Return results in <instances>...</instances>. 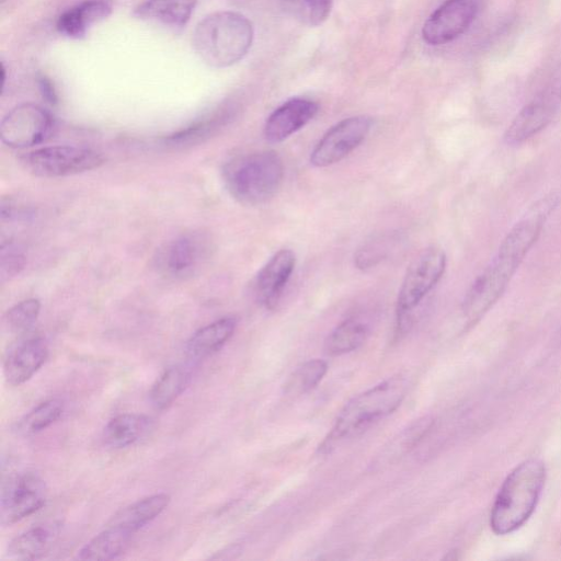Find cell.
<instances>
[{"mask_svg": "<svg viewBox=\"0 0 561 561\" xmlns=\"http://www.w3.org/2000/svg\"><path fill=\"white\" fill-rule=\"evenodd\" d=\"M41 312L38 299L30 298L11 307L4 314V323L11 332H22L31 328Z\"/></svg>", "mask_w": 561, "mask_h": 561, "instance_id": "30", "label": "cell"}, {"mask_svg": "<svg viewBox=\"0 0 561 561\" xmlns=\"http://www.w3.org/2000/svg\"><path fill=\"white\" fill-rule=\"evenodd\" d=\"M433 425L430 416L415 420L407 428L398 434L378 457V465L391 462L414 448Z\"/></svg>", "mask_w": 561, "mask_h": 561, "instance_id": "26", "label": "cell"}, {"mask_svg": "<svg viewBox=\"0 0 561 561\" xmlns=\"http://www.w3.org/2000/svg\"><path fill=\"white\" fill-rule=\"evenodd\" d=\"M64 412V402L49 399L31 410L16 424L15 431L21 436H32L55 423Z\"/></svg>", "mask_w": 561, "mask_h": 561, "instance_id": "27", "label": "cell"}, {"mask_svg": "<svg viewBox=\"0 0 561 561\" xmlns=\"http://www.w3.org/2000/svg\"><path fill=\"white\" fill-rule=\"evenodd\" d=\"M169 503L170 496L165 493L147 496L118 511L108 525L119 526L136 534L160 515Z\"/></svg>", "mask_w": 561, "mask_h": 561, "instance_id": "22", "label": "cell"}, {"mask_svg": "<svg viewBox=\"0 0 561 561\" xmlns=\"http://www.w3.org/2000/svg\"><path fill=\"white\" fill-rule=\"evenodd\" d=\"M54 118L44 107L24 103L12 108L1 121V141L11 148H28L48 139Z\"/></svg>", "mask_w": 561, "mask_h": 561, "instance_id": "9", "label": "cell"}, {"mask_svg": "<svg viewBox=\"0 0 561 561\" xmlns=\"http://www.w3.org/2000/svg\"><path fill=\"white\" fill-rule=\"evenodd\" d=\"M253 36V25L243 14L218 11L205 16L196 25L193 47L206 65L226 68L248 54Z\"/></svg>", "mask_w": 561, "mask_h": 561, "instance_id": "3", "label": "cell"}, {"mask_svg": "<svg viewBox=\"0 0 561 561\" xmlns=\"http://www.w3.org/2000/svg\"><path fill=\"white\" fill-rule=\"evenodd\" d=\"M48 345L43 337H30L18 343L8 354L3 373L8 383L26 382L46 362Z\"/></svg>", "mask_w": 561, "mask_h": 561, "instance_id": "16", "label": "cell"}, {"mask_svg": "<svg viewBox=\"0 0 561 561\" xmlns=\"http://www.w3.org/2000/svg\"><path fill=\"white\" fill-rule=\"evenodd\" d=\"M561 104V83L546 88L529 101L508 125L504 140L519 145L540 133L549 125Z\"/></svg>", "mask_w": 561, "mask_h": 561, "instance_id": "12", "label": "cell"}, {"mask_svg": "<svg viewBox=\"0 0 561 561\" xmlns=\"http://www.w3.org/2000/svg\"><path fill=\"white\" fill-rule=\"evenodd\" d=\"M293 13L309 26L322 24L330 15L333 0H286Z\"/></svg>", "mask_w": 561, "mask_h": 561, "instance_id": "31", "label": "cell"}, {"mask_svg": "<svg viewBox=\"0 0 561 561\" xmlns=\"http://www.w3.org/2000/svg\"><path fill=\"white\" fill-rule=\"evenodd\" d=\"M134 533L115 525H108L88 541L77 554L79 560H113L129 547Z\"/></svg>", "mask_w": 561, "mask_h": 561, "instance_id": "20", "label": "cell"}, {"mask_svg": "<svg viewBox=\"0 0 561 561\" xmlns=\"http://www.w3.org/2000/svg\"><path fill=\"white\" fill-rule=\"evenodd\" d=\"M4 1H7V0H1V2H4Z\"/></svg>", "mask_w": 561, "mask_h": 561, "instance_id": "35", "label": "cell"}, {"mask_svg": "<svg viewBox=\"0 0 561 561\" xmlns=\"http://www.w3.org/2000/svg\"><path fill=\"white\" fill-rule=\"evenodd\" d=\"M477 13L476 0H445L424 22L423 41L430 45L453 42L470 27Z\"/></svg>", "mask_w": 561, "mask_h": 561, "instance_id": "13", "label": "cell"}, {"mask_svg": "<svg viewBox=\"0 0 561 561\" xmlns=\"http://www.w3.org/2000/svg\"><path fill=\"white\" fill-rule=\"evenodd\" d=\"M391 239L377 238L363 245L355 255V264L358 268L366 270L375 266L386 257Z\"/></svg>", "mask_w": 561, "mask_h": 561, "instance_id": "32", "label": "cell"}, {"mask_svg": "<svg viewBox=\"0 0 561 561\" xmlns=\"http://www.w3.org/2000/svg\"><path fill=\"white\" fill-rule=\"evenodd\" d=\"M547 478L545 462L535 457L516 465L504 479L490 512V527L497 536L519 529L533 515Z\"/></svg>", "mask_w": 561, "mask_h": 561, "instance_id": "2", "label": "cell"}, {"mask_svg": "<svg viewBox=\"0 0 561 561\" xmlns=\"http://www.w3.org/2000/svg\"><path fill=\"white\" fill-rule=\"evenodd\" d=\"M192 378L191 368L174 365L168 368L153 383L149 400L159 410L169 407L186 389Z\"/></svg>", "mask_w": 561, "mask_h": 561, "instance_id": "25", "label": "cell"}, {"mask_svg": "<svg viewBox=\"0 0 561 561\" xmlns=\"http://www.w3.org/2000/svg\"><path fill=\"white\" fill-rule=\"evenodd\" d=\"M152 427L144 414L125 413L112 419L103 430V443L111 448H124L141 439Z\"/></svg>", "mask_w": 561, "mask_h": 561, "instance_id": "21", "label": "cell"}, {"mask_svg": "<svg viewBox=\"0 0 561 561\" xmlns=\"http://www.w3.org/2000/svg\"><path fill=\"white\" fill-rule=\"evenodd\" d=\"M196 3L197 0H146L136 8L135 14L145 20L179 27L190 20Z\"/></svg>", "mask_w": 561, "mask_h": 561, "instance_id": "23", "label": "cell"}, {"mask_svg": "<svg viewBox=\"0 0 561 561\" xmlns=\"http://www.w3.org/2000/svg\"><path fill=\"white\" fill-rule=\"evenodd\" d=\"M211 251L213 242L206 232H184L158 250L154 265L163 276L183 279L196 274L206 264Z\"/></svg>", "mask_w": 561, "mask_h": 561, "instance_id": "8", "label": "cell"}, {"mask_svg": "<svg viewBox=\"0 0 561 561\" xmlns=\"http://www.w3.org/2000/svg\"><path fill=\"white\" fill-rule=\"evenodd\" d=\"M369 325L360 318H348L337 324L324 342L330 356H340L357 350L367 339Z\"/></svg>", "mask_w": 561, "mask_h": 561, "instance_id": "24", "label": "cell"}, {"mask_svg": "<svg viewBox=\"0 0 561 561\" xmlns=\"http://www.w3.org/2000/svg\"><path fill=\"white\" fill-rule=\"evenodd\" d=\"M545 213L537 211L516 222L502 240L496 254L470 285L461 310L468 327L474 325L501 298L511 279L536 243Z\"/></svg>", "mask_w": 561, "mask_h": 561, "instance_id": "1", "label": "cell"}, {"mask_svg": "<svg viewBox=\"0 0 561 561\" xmlns=\"http://www.w3.org/2000/svg\"><path fill=\"white\" fill-rule=\"evenodd\" d=\"M39 89L42 91L43 96L49 102V103H56L57 95L54 90V87L51 85L50 81H48L46 78H42L39 80Z\"/></svg>", "mask_w": 561, "mask_h": 561, "instance_id": "34", "label": "cell"}, {"mask_svg": "<svg viewBox=\"0 0 561 561\" xmlns=\"http://www.w3.org/2000/svg\"><path fill=\"white\" fill-rule=\"evenodd\" d=\"M237 320L220 318L197 330L186 342L185 351L192 359H202L220 350L233 335Z\"/></svg>", "mask_w": 561, "mask_h": 561, "instance_id": "19", "label": "cell"}, {"mask_svg": "<svg viewBox=\"0 0 561 561\" xmlns=\"http://www.w3.org/2000/svg\"><path fill=\"white\" fill-rule=\"evenodd\" d=\"M47 499L44 480L34 472L8 477L1 492L0 517L3 526L12 525L42 508Z\"/></svg>", "mask_w": 561, "mask_h": 561, "instance_id": "10", "label": "cell"}, {"mask_svg": "<svg viewBox=\"0 0 561 561\" xmlns=\"http://www.w3.org/2000/svg\"><path fill=\"white\" fill-rule=\"evenodd\" d=\"M319 105L312 100L294 98L278 106L266 119L264 136L277 144L301 129L318 113Z\"/></svg>", "mask_w": 561, "mask_h": 561, "instance_id": "14", "label": "cell"}, {"mask_svg": "<svg viewBox=\"0 0 561 561\" xmlns=\"http://www.w3.org/2000/svg\"><path fill=\"white\" fill-rule=\"evenodd\" d=\"M111 11L108 0H85L60 14L56 27L67 37L80 38L91 25L108 16Z\"/></svg>", "mask_w": 561, "mask_h": 561, "instance_id": "17", "label": "cell"}, {"mask_svg": "<svg viewBox=\"0 0 561 561\" xmlns=\"http://www.w3.org/2000/svg\"><path fill=\"white\" fill-rule=\"evenodd\" d=\"M328 371V364L322 359H310L299 366L286 381V394H304L312 390Z\"/></svg>", "mask_w": 561, "mask_h": 561, "instance_id": "28", "label": "cell"}, {"mask_svg": "<svg viewBox=\"0 0 561 561\" xmlns=\"http://www.w3.org/2000/svg\"><path fill=\"white\" fill-rule=\"evenodd\" d=\"M229 118V112H220L191 125L190 127L170 135L165 141L172 146H186L203 141L215 133Z\"/></svg>", "mask_w": 561, "mask_h": 561, "instance_id": "29", "label": "cell"}, {"mask_svg": "<svg viewBox=\"0 0 561 561\" xmlns=\"http://www.w3.org/2000/svg\"><path fill=\"white\" fill-rule=\"evenodd\" d=\"M407 389V379L397 375L353 397L339 413L319 449L330 451L343 439L392 413L404 399Z\"/></svg>", "mask_w": 561, "mask_h": 561, "instance_id": "4", "label": "cell"}, {"mask_svg": "<svg viewBox=\"0 0 561 561\" xmlns=\"http://www.w3.org/2000/svg\"><path fill=\"white\" fill-rule=\"evenodd\" d=\"M105 157L91 148L48 146L31 150L20 157L30 173L41 178H62L100 168Z\"/></svg>", "mask_w": 561, "mask_h": 561, "instance_id": "7", "label": "cell"}, {"mask_svg": "<svg viewBox=\"0 0 561 561\" xmlns=\"http://www.w3.org/2000/svg\"><path fill=\"white\" fill-rule=\"evenodd\" d=\"M58 536L55 523L34 526L14 537L8 545L7 554L12 560H35L49 551Z\"/></svg>", "mask_w": 561, "mask_h": 561, "instance_id": "18", "label": "cell"}, {"mask_svg": "<svg viewBox=\"0 0 561 561\" xmlns=\"http://www.w3.org/2000/svg\"><path fill=\"white\" fill-rule=\"evenodd\" d=\"M229 193L240 203L257 205L271 199L284 178V164L274 151L254 152L231 160L224 170Z\"/></svg>", "mask_w": 561, "mask_h": 561, "instance_id": "5", "label": "cell"}, {"mask_svg": "<svg viewBox=\"0 0 561 561\" xmlns=\"http://www.w3.org/2000/svg\"><path fill=\"white\" fill-rule=\"evenodd\" d=\"M25 265L24 253L13 244L1 245L0 278L7 282L16 276Z\"/></svg>", "mask_w": 561, "mask_h": 561, "instance_id": "33", "label": "cell"}, {"mask_svg": "<svg viewBox=\"0 0 561 561\" xmlns=\"http://www.w3.org/2000/svg\"><path fill=\"white\" fill-rule=\"evenodd\" d=\"M295 264V253L289 249H282L260 270L255 279V295L262 306L267 309L276 306Z\"/></svg>", "mask_w": 561, "mask_h": 561, "instance_id": "15", "label": "cell"}, {"mask_svg": "<svg viewBox=\"0 0 561 561\" xmlns=\"http://www.w3.org/2000/svg\"><path fill=\"white\" fill-rule=\"evenodd\" d=\"M446 265V253L436 245L425 248L410 263L397 299L400 329L409 323L414 309L440 280Z\"/></svg>", "mask_w": 561, "mask_h": 561, "instance_id": "6", "label": "cell"}, {"mask_svg": "<svg viewBox=\"0 0 561 561\" xmlns=\"http://www.w3.org/2000/svg\"><path fill=\"white\" fill-rule=\"evenodd\" d=\"M370 128L371 118L365 115L342 119L314 146L310 153V163L323 168L341 161L365 140Z\"/></svg>", "mask_w": 561, "mask_h": 561, "instance_id": "11", "label": "cell"}]
</instances>
